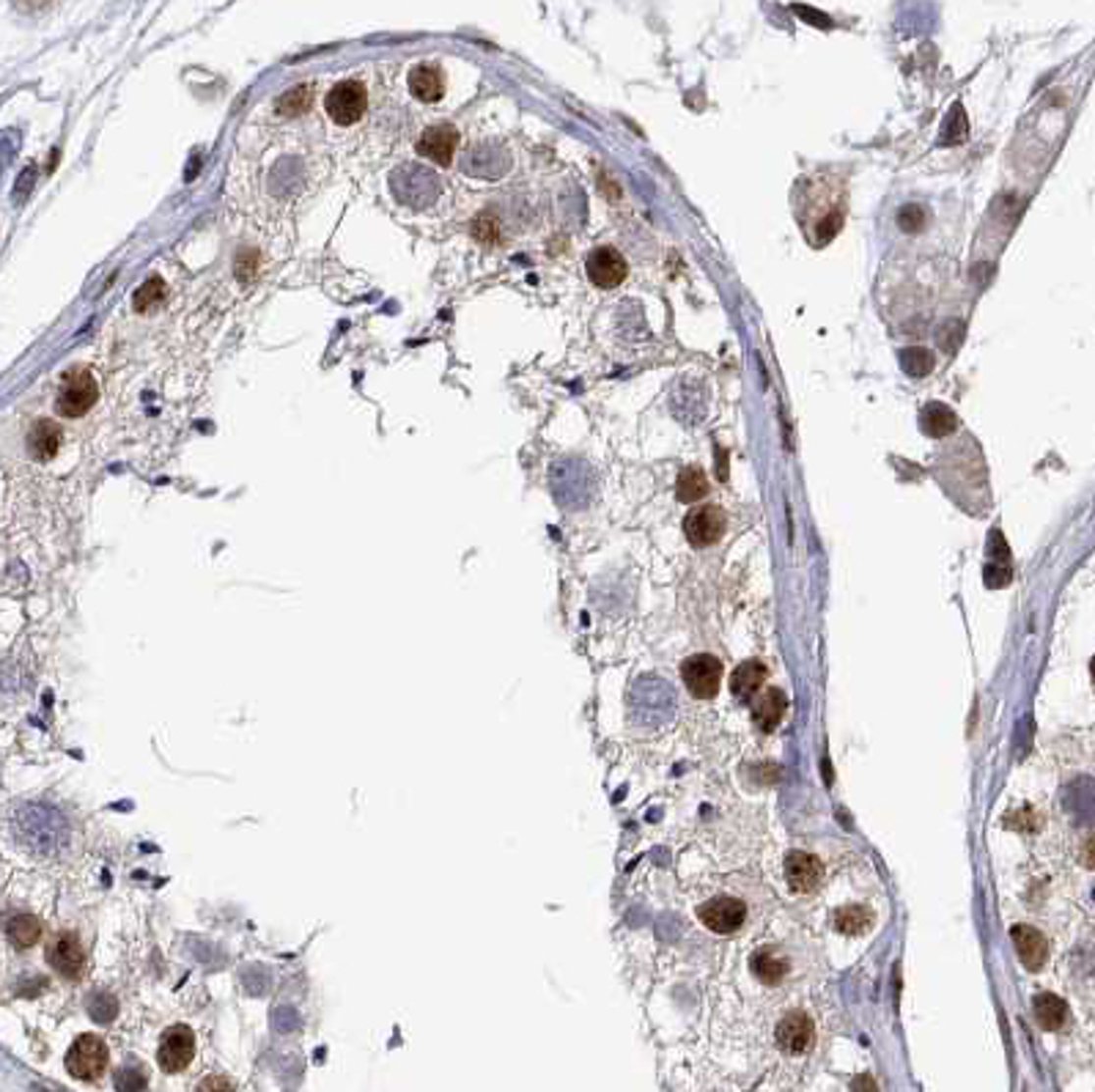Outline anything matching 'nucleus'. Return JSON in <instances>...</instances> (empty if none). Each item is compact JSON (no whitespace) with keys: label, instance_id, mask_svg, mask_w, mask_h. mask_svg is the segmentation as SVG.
<instances>
[{"label":"nucleus","instance_id":"nucleus-7","mask_svg":"<svg viewBox=\"0 0 1095 1092\" xmlns=\"http://www.w3.org/2000/svg\"><path fill=\"white\" fill-rule=\"evenodd\" d=\"M682 676H684V683H686V689L695 694V697H714V694L720 692L722 665L714 659V656H708V653L689 656V659L684 662Z\"/></svg>","mask_w":1095,"mask_h":1092},{"label":"nucleus","instance_id":"nucleus-21","mask_svg":"<svg viewBox=\"0 0 1095 1092\" xmlns=\"http://www.w3.org/2000/svg\"><path fill=\"white\" fill-rule=\"evenodd\" d=\"M1032 1010H1035V1018H1038V1024H1041L1046 1032H1057L1060 1026L1066 1024V1018H1068V1008H1066V1002L1060 1000V997H1055V994H1038V997L1032 1000Z\"/></svg>","mask_w":1095,"mask_h":1092},{"label":"nucleus","instance_id":"nucleus-25","mask_svg":"<svg viewBox=\"0 0 1095 1092\" xmlns=\"http://www.w3.org/2000/svg\"><path fill=\"white\" fill-rule=\"evenodd\" d=\"M901 365L911 379H922L934 371V355L922 347H908L901 352Z\"/></svg>","mask_w":1095,"mask_h":1092},{"label":"nucleus","instance_id":"nucleus-28","mask_svg":"<svg viewBox=\"0 0 1095 1092\" xmlns=\"http://www.w3.org/2000/svg\"><path fill=\"white\" fill-rule=\"evenodd\" d=\"M310 99H313L310 88H307V85H297V88H292V91L286 93L281 102H278V110H281L283 116H295V113H302V110L310 105Z\"/></svg>","mask_w":1095,"mask_h":1092},{"label":"nucleus","instance_id":"nucleus-2","mask_svg":"<svg viewBox=\"0 0 1095 1092\" xmlns=\"http://www.w3.org/2000/svg\"><path fill=\"white\" fill-rule=\"evenodd\" d=\"M99 399V387L96 379L85 368H72L64 376V385L55 401V410L64 417H82Z\"/></svg>","mask_w":1095,"mask_h":1092},{"label":"nucleus","instance_id":"nucleus-23","mask_svg":"<svg viewBox=\"0 0 1095 1092\" xmlns=\"http://www.w3.org/2000/svg\"><path fill=\"white\" fill-rule=\"evenodd\" d=\"M835 928L849 936H859L873 928V911L865 906H843L835 911Z\"/></svg>","mask_w":1095,"mask_h":1092},{"label":"nucleus","instance_id":"nucleus-15","mask_svg":"<svg viewBox=\"0 0 1095 1092\" xmlns=\"http://www.w3.org/2000/svg\"><path fill=\"white\" fill-rule=\"evenodd\" d=\"M766 679H769V667L763 665V662H744V665H739L734 670L731 689H734V694L741 703H747L749 697L766 683Z\"/></svg>","mask_w":1095,"mask_h":1092},{"label":"nucleus","instance_id":"nucleus-24","mask_svg":"<svg viewBox=\"0 0 1095 1092\" xmlns=\"http://www.w3.org/2000/svg\"><path fill=\"white\" fill-rule=\"evenodd\" d=\"M39 936H41V922L36 917H30V914H20V917H14L12 922H9V939H12V945H17L20 950H27V947L36 945Z\"/></svg>","mask_w":1095,"mask_h":1092},{"label":"nucleus","instance_id":"nucleus-12","mask_svg":"<svg viewBox=\"0 0 1095 1092\" xmlns=\"http://www.w3.org/2000/svg\"><path fill=\"white\" fill-rule=\"evenodd\" d=\"M786 879L794 893L807 895L813 893L815 887L824 879V867L821 862L804 851H791L786 859Z\"/></svg>","mask_w":1095,"mask_h":1092},{"label":"nucleus","instance_id":"nucleus-32","mask_svg":"<svg viewBox=\"0 0 1095 1092\" xmlns=\"http://www.w3.org/2000/svg\"><path fill=\"white\" fill-rule=\"evenodd\" d=\"M898 223L903 231H920L925 226V209L922 206H903L898 214Z\"/></svg>","mask_w":1095,"mask_h":1092},{"label":"nucleus","instance_id":"nucleus-14","mask_svg":"<svg viewBox=\"0 0 1095 1092\" xmlns=\"http://www.w3.org/2000/svg\"><path fill=\"white\" fill-rule=\"evenodd\" d=\"M1011 936H1013L1015 953H1018L1021 963L1027 966L1029 972H1038L1046 963V956H1049V947H1046L1041 931H1035L1029 925H1013Z\"/></svg>","mask_w":1095,"mask_h":1092},{"label":"nucleus","instance_id":"nucleus-19","mask_svg":"<svg viewBox=\"0 0 1095 1092\" xmlns=\"http://www.w3.org/2000/svg\"><path fill=\"white\" fill-rule=\"evenodd\" d=\"M58 445H61V428L55 426L53 420L33 423L30 434H27V451L30 454L41 459V462H47V459H53L58 454Z\"/></svg>","mask_w":1095,"mask_h":1092},{"label":"nucleus","instance_id":"nucleus-13","mask_svg":"<svg viewBox=\"0 0 1095 1092\" xmlns=\"http://www.w3.org/2000/svg\"><path fill=\"white\" fill-rule=\"evenodd\" d=\"M456 146H459V135L454 127H431L417 140V151L437 165H451Z\"/></svg>","mask_w":1095,"mask_h":1092},{"label":"nucleus","instance_id":"nucleus-31","mask_svg":"<svg viewBox=\"0 0 1095 1092\" xmlns=\"http://www.w3.org/2000/svg\"><path fill=\"white\" fill-rule=\"evenodd\" d=\"M116 1000L113 997H105V994H99L94 1002H91V1015H94V1021H99V1024H107V1021H113V1015H116Z\"/></svg>","mask_w":1095,"mask_h":1092},{"label":"nucleus","instance_id":"nucleus-18","mask_svg":"<svg viewBox=\"0 0 1095 1092\" xmlns=\"http://www.w3.org/2000/svg\"><path fill=\"white\" fill-rule=\"evenodd\" d=\"M920 426H922V431L928 434V437H936V440H942V437H948V434H953V431H956V426H958V417H956V412L950 410L948 404L931 401V404H925V410H922Z\"/></svg>","mask_w":1095,"mask_h":1092},{"label":"nucleus","instance_id":"nucleus-11","mask_svg":"<svg viewBox=\"0 0 1095 1092\" xmlns=\"http://www.w3.org/2000/svg\"><path fill=\"white\" fill-rule=\"evenodd\" d=\"M813 1038H815L813 1021H810V1015H804V1012L799 1010L789 1012V1015L777 1024V1043H780L783 1052L789 1054L807 1052V1049L813 1046Z\"/></svg>","mask_w":1095,"mask_h":1092},{"label":"nucleus","instance_id":"nucleus-5","mask_svg":"<svg viewBox=\"0 0 1095 1092\" xmlns=\"http://www.w3.org/2000/svg\"><path fill=\"white\" fill-rule=\"evenodd\" d=\"M365 105H368V93H365V88L357 81L338 82L333 91L327 93V99H324V107H327L330 119L338 121V124H355V121H360L362 113H365Z\"/></svg>","mask_w":1095,"mask_h":1092},{"label":"nucleus","instance_id":"nucleus-26","mask_svg":"<svg viewBox=\"0 0 1095 1092\" xmlns=\"http://www.w3.org/2000/svg\"><path fill=\"white\" fill-rule=\"evenodd\" d=\"M162 297H165V283H162L160 278H151V280H146V283H143V286H140L137 292H135L133 305H135V310H140V313H143V310H148V307L160 305Z\"/></svg>","mask_w":1095,"mask_h":1092},{"label":"nucleus","instance_id":"nucleus-33","mask_svg":"<svg viewBox=\"0 0 1095 1092\" xmlns=\"http://www.w3.org/2000/svg\"><path fill=\"white\" fill-rule=\"evenodd\" d=\"M195 1092H237V1090H234V1084H231L226 1076H206V1079L200 1081Z\"/></svg>","mask_w":1095,"mask_h":1092},{"label":"nucleus","instance_id":"nucleus-10","mask_svg":"<svg viewBox=\"0 0 1095 1092\" xmlns=\"http://www.w3.org/2000/svg\"><path fill=\"white\" fill-rule=\"evenodd\" d=\"M697 914L703 919V925L714 933H734L744 925L747 908L736 898H714V901H708L706 906H700Z\"/></svg>","mask_w":1095,"mask_h":1092},{"label":"nucleus","instance_id":"nucleus-20","mask_svg":"<svg viewBox=\"0 0 1095 1092\" xmlns=\"http://www.w3.org/2000/svg\"><path fill=\"white\" fill-rule=\"evenodd\" d=\"M752 972L766 986H777L789 974V960L783 958L775 947H763L752 956Z\"/></svg>","mask_w":1095,"mask_h":1092},{"label":"nucleus","instance_id":"nucleus-3","mask_svg":"<svg viewBox=\"0 0 1095 1092\" xmlns=\"http://www.w3.org/2000/svg\"><path fill=\"white\" fill-rule=\"evenodd\" d=\"M107 1067V1046L99 1035H81L67 1052V1070L81 1081H96Z\"/></svg>","mask_w":1095,"mask_h":1092},{"label":"nucleus","instance_id":"nucleus-17","mask_svg":"<svg viewBox=\"0 0 1095 1092\" xmlns=\"http://www.w3.org/2000/svg\"><path fill=\"white\" fill-rule=\"evenodd\" d=\"M410 91L420 99V102H437L445 91V78L437 67L431 64H420L410 72Z\"/></svg>","mask_w":1095,"mask_h":1092},{"label":"nucleus","instance_id":"nucleus-4","mask_svg":"<svg viewBox=\"0 0 1095 1092\" xmlns=\"http://www.w3.org/2000/svg\"><path fill=\"white\" fill-rule=\"evenodd\" d=\"M195 1057V1035L192 1029L185 1024H176L171 1029H165V1035L160 1040V1052H157V1063L165 1073H179L192 1063Z\"/></svg>","mask_w":1095,"mask_h":1092},{"label":"nucleus","instance_id":"nucleus-8","mask_svg":"<svg viewBox=\"0 0 1095 1092\" xmlns=\"http://www.w3.org/2000/svg\"><path fill=\"white\" fill-rule=\"evenodd\" d=\"M585 269H588L590 283L599 286V289H615L629 275L627 258L618 253L615 247H596V250H590Z\"/></svg>","mask_w":1095,"mask_h":1092},{"label":"nucleus","instance_id":"nucleus-16","mask_svg":"<svg viewBox=\"0 0 1095 1092\" xmlns=\"http://www.w3.org/2000/svg\"><path fill=\"white\" fill-rule=\"evenodd\" d=\"M786 706H789V697L786 694L780 692V689H766L755 700V706H752V720H755V725L761 731H775L777 722L783 720V714H786Z\"/></svg>","mask_w":1095,"mask_h":1092},{"label":"nucleus","instance_id":"nucleus-29","mask_svg":"<svg viewBox=\"0 0 1095 1092\" xmlns=\"http://www.w3.org/2000/svg\"><path fill=\"white\" fill-rule=\"evenodd\" d=\"M148 1079L140 1067H121L116 1073V1090L119 1092H146Z\"/></svg>","mask_w":1095,"mask_h":1092},{"label":"nucleus","instance_id":"nucleus-22","mask_svg":"<svg viewBox=\"0 0 1095 1092\" xmlns=\"http://www.w3.org/2000/svg\"><path fill=\"white\" fill-rule=\"evenodd\" d=\"M708 494V478L700 466H686L676 480V497L682 503H700Z\"/></svg>","mask_w":1095,"mask_h":1092},{"label":"nucleus","instance_id":"nucleus-30","mask_svg":"<svg viewBox=\"0 0 1095 1092\" xmlns=\"http://www.w3.org/2000/svg\"><path fill=\"white\" fill-rule=\"evenodd\" d=\"M961 338H963L961 321H945V324L939 327V347L945 349V352H956V347L961 344Z\"/></svg>","mask_w":1095,"mask_h":1092},{"label":"nucleus","instance_id":"nucleus-9","mask_svg":"<svg viewBox=\"0 0 1095 1092\" xmlns=\"http://www.w3.org/2000/svg\"><path fill=\"white\" fill-rule=\"evenodd\" d=\"M47 960L55 972L64 974L69 980H78L85 974V953L75 933H58L47 947Z\"/></svg>","mask_w":1095,"mask_h":1092},{"label":"nucleus","instance_id":"nucleus-1","mask_svg":"<svg viewBox=\"0 0 1095 1092\" xmlns=\"http://www.w3.org/2000/svg\"><path fill=\"white\" fill-rule=\"evenodd\" d=\"M796 214L810 245H827L843 228L846 187L835 174H813L796 192Z\"/></svg>","mask_w":1095,"mask_h":1092},{"label":"nucleus","instance_id":"nucleus-34","mask_svg":"<svg viewBox=\"0 0 1095 1092\" xmlns=\"http://www.w3.org/2000/svg\"><path fill=\"white\" fill-rule=\"evenodd\" d=\"M851 1092H879V1087H876V1081L870 1079V1076H856L854 1084H851Z\"/></svg>","mask_w":1095,"mask_h":1092},{"label":"nucleus","instance_id":"nucleus-27","mask_svg":"<svg viewBox=\"0 0 1095 1092\" xmlns=\"http://www.w3.org/2000/svg\"><path fill=\"white\" fill-rule=\"evenodd\" d=\"M942 130H945V133H942V143H963V140H966V135H969V124H966V116H963L961 105H953V113L945 119V127H942Z\"/></svg>","mask_w":1095,"mask_h":1092},{"label":"nucleus","instance_id":"nucleus-6","mask_svg":"<svg viewBox=\"0 0 1095 1092\" xmlns=\"http://www.w3.org/2000/svg\"><path fill=\"white\" fill-rule=\"evenodd\" d=\"M728 527V517L720 506H697L684 519V533L692 546L717 544Z\"/></svg>","mask_w":1095,"mask_h":1092}]
</instances>
